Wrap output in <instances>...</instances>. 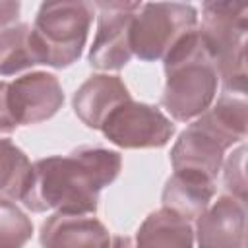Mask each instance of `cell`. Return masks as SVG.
<instances>
[{
	"instance_id": "cell-5",
	"label": "cell",
	"mask_w": 248,
	"mask_h": 248,
	"mask_svg": "<svg viewBox=\"0 0 248 248\" xmlns=\"http://www.w3.org/2000/svg\"><path fill=\"white\" fill-rule=\"evenodd\" d=\"M198 31L215 62L223 91L246 95V0L203 4Z\"/></svg>"
},
{
	"instance_id": "cell-6",
	"label": "cell",
	"mask_w": 248,
	"mask_h": 248,
	"mask_svg": "<svg viewBox=\"0 0 248 248\" xmlns=\"http://www.w3.org/2000/svg\"><path fill=\"white\" fill-rule=\"evenodd\" d=\"M198 27V10L184 2H147L132 17V52L143 62L163 60L165 54Z\"/></svg>"
},
{
	"instance_id": "cell-10",
	"label": "cell",
	"mask_w": 248,
	"mask_h": 248,
	"mask_svg": "<svg viewBox=\"0 0 248 248\" xmlns=\"http://www.w3.org/2000/svg\"><path fill=\"white\" fill-rule=\"evenodd\" d=\"M128 99H132V95L118 76L95 74L78 87L72 107L76 116L87 128L101 130L107 116Z\"/></svg>"
},
{
	"instance_id": "cell-14",
	"label": "cell",
	"mask_w": 248,
	"mask_h": 248,
	"mask_svg": "<svg viewBox=\"0 0 248 248\" xmlns=\"http://www.w3.org/2000/svg\"><path fill=\"white\" fill-rule=\"evenodd\" d=\"M136 242L140 246H192V221L163 205L161 209L149 213L140 225Z\"/></svg>"
},
{
	"instance_id": "cell-12",
	"label": "cell",
	"mask_w": 248,
	"mask_h": 248,
	"mask_svg": "<svg viewBox=\"0 0 248 248\" xmlns=\"http://www.w3.org/2000/svg\"><path fill=\"white\" fill-rule=\"evenodd\" d=\"M39 240L48 248H91V246H108L110 234L107 227L89 215L83 213H60L54 211L43 225Z\"/></svg>"
},
{
	"instance_id": "cell-18",
	"label": "cell",
	"mask_w": 248,
	"mask_h": 248,
	"mask_svg": "<svg viewBox=\"0 0 248 248\" xmlns=\"http://www.w3.org/2000/svg\"><path fill=\"white\" fill-rule=\"evenodd\" d=\"M244 161H246V147L240 141V145L229 155L225 163V188L229 194L240 198L246 202V172H244Z\"/></svg>"
},
{
	"instance_id": "cell-3",
	"label": "cell",
	"mask_w": 248,
	"mask_h": 248,
	"mask_svg": "<svg viewBox=\"0 0 248 248\" xmlns=\"http://www.w3.org/2000/svg\"><path fill=\"white\" fill-rule=\"evenodd\" d=\"M165 89L161 105L178 122H190L217 97L219 74L198 27L186 33L163 58Z\"/></svg>"
},
{
	"instance_id": "cell-11",
	"label": "cell",
	"mask_w": 248,
	"mask_h": 248,
	"mask_svg": "<svg viewBox=\"0 0 248 248\" xmlns=\"http://www.w3.org/2000/svg\"><path fill=\"white\" fill-rule=\"evenodd\" d=\"M132 17L134 14L99 12L97 33L89 48V64L95 70L118 72L130 62V58L134 56L130 43Z\"/></svg>"
},
{
	"instance_id": "cell-7",
	"label": "cell",
	"mask_w": 248,
	"mask_h": 248,
	"mask_svg": "<svg viewBox=\"0 0 248 248\" xmlns=\"http://www.w3.org/2000/svg\"><path fill=\"white\" fill-rule=\"evenodd\" d=\"M101 132L122 149H159L170 141L174 124L157 107L128 99L107 116Z\"/></svg>"
},
{
	"instance_id": "cell-4",
	"label": "cell",
	"mask_w": 248,
	"mask_h": 248,
	"mask_svg": "<svg viewBox=\"0 0 248 248\" xmlns=\"http://www.w3.org/2000/svg\"><path fill=\"white\" fill-rule=\"evenodd\" d=\"M93 23L89 0H43L31 27L39 64L68 68L79 60Z\"/></svg>"
},
{
	"instance_id": "cell-2",
	"label": "cell",
	"mask_w": 248,
	"mask_h": 248,
	"mask_svg": "<svg viewBox=\"0 0 248 248\" xmlns=\"http://www.w3.org/2000/svg\"><path fill=\"white\" fill-rule=\"evenodd\" d=\"M246 95L223 91L194 122L180 132L170 149L172 170H190L217 178L225 151L246 140Z\"/></svg>"
},
{
	"instance_id": "cell-22",
	"label": "cell",
	"mask_w": 248,
	"mask_h": 248,
	"mask_svg": "<svg viewBox=\"0 0 248 248\" xmlns=\"http://www.w3.org/2000/svg\"><path fill=\"white\" fill-rule=\"evenodd\" d=\"M213 2H236V0H203V4H213Z\"/></svg>"
},
{
	"instance_id": "cell-15",
	"label": "cell",
	"mask_w": 248,
	"mask_h": 248,
	"mask_svg": "<svg viewBox=\"0 0 248 248\" xmlns=\"http://www.w3.org/2000/svg\"><path fill=\"white\" fill-rule=\"evenodd\" d=\"M31 45V25L12 23L0 29V76H16L37 66Z\"/></svg>"
},
{
	"instance_id": "cell-19",
	"label": "cell",
	"mask_w": 248,
	"mask_h": 248,
	"mask_svg": "<svg viewBox=\"0 0 248 248\" xmlns=\"http://www.w3.org/2000/svg\"><path fill=\"white\" fill-rule=\"evenodd\" d=\"M99 12L105 14H134L143 0H89Z\"/></svg>"
},
{
	"instance_id": "cell-20",
	"label": "cell",
	"mask_w": 248,
	"mask_h": 248,
	"mask_svg": "<svg viewBox=\"0 0 248 248\" xmlns=\"http://www.w3.org/2000/svg\"><path fill=\"white\" fill-rule=\"evenodd\" d=\"M17 128L8 101V81H0V134H10Z\"/></svg>"
},
{
	"instance_id": "cell-8",
	"label": "cell",
	"mask_w": 248,
	"mask_h": 248,
	"mask_svg": "<svg viewBox=\"0 0 248 248\" xmlns=\"http://www.w3.org/2000/svg\"><path fill=\"white\" fill-rule=\"evenodd\" d=\"M8 101L17 126H31L52 118L64 105V91L56 76L29 72L8 83Z\"/></svg>"
},
{
	"instance_id": "cell-17",
	"label": "cell",
	"mask_w": 248,
	"mask_h": 248,
	"mask_svg": "<svg viewBox=\"0 0 248 248\" xmlns=\"http://www.w3.org/2000/svg\"><path fill=\"white\" fill-rule=\"evenodd\" d=\"M33 234V223L14 200L0 198V248L23 246Z\"/></svg>"
},
{
	"instance_id": "cell-9",
	"label": "cell",
	"mask_w": 248,
	"mask_h": 248,
	"mask_svg": "<svg viewBox=\"0 0 248 248\" xmlns=\"http://www.w3.org/2000/svg\"><path fill=\"white\" fill-rule=\"evenodd\" d=\"M196 242L205 248H242L246 244V202L223 194L196 219Z\"/></svg>"
},
{
	"instance_id": "cell-13",
	"label": "cell",
	"mask_w": 248,
	"mask_h": 248,
	"mask_svg": "<svg viewBox=\"0 0 248 248\" xmlns=\"http://www.w3.org/2000/svg\"><path fill=\"white\" fill-rule=\"evenodd\" d=\"M213 196L215 180L190 170H174L163 188L161 202L165 207L176 211L184 219L196 221L211 203Z\"/></svg>"
},
{
	"instance_id": "cell-21",
	"label": "cell",
	"mask_w": 248,
	"mask_h": 248,
	"mask_svg": "<svg viewBox=\"0 0 248 248\" xmlns=\"http://www.w3.org/2000/svg\"><path fill=\"white\" fill-rule=\"evenodd\" d=\"M21 12V0H0V29L16 23Z\"/></svg>"
},
{
	"instance_id": "cell-1",
	"label": "cell",
	"mask_w": 248,
	"mask_h": 248,
	"mask_svg": "<svg viewBox=\"0 0 248 248\" xmlns=\"http://www.w3.org/2000/svg\"><path fill=\"white\" fill-rule=\"evenodd\" d=\"M120 169V153L105 147H78L70 155L39 159L33 163L21 203L33 213L93 215L99 207V192L116 180Z\"/></svg>"
},
{
	"instance_id": "cell-16",
	"label": "cell",
	"mask_w": 248,
	"mask_h": 248,
	"mask_svg": "<svg viewBox=\"0 0 248 248\" xmlns=\"http://www.w3.org/2000/svg\"><path fill=\"white\" fill-rule=\"evenodd\" d=\"M33 165L25 151L12 140L0 138V198L21 200L29 180Z\"/></svg>"
}]
</instances>
